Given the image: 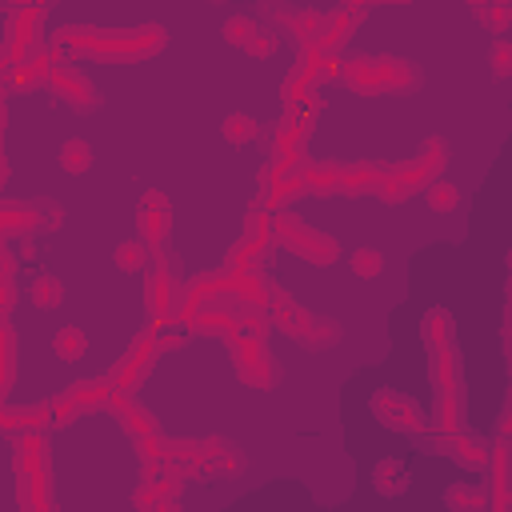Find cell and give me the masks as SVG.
<instances>
[{"label":"cell","instance_id":"6da1fadb","mask_svg":"<svg viewBox=\"0 0 512 512\" xmlns=\"http://www.w3.org/2000/svg\"><path fill=\"white\" fill-rule=\"evenodd\" d=\"M164 28L148 24V28H68L60 32L56 48L60 52H76V56H100V60H144L152 52L164 48Z\"/></svg>","mask_w":512,"mask_h":512},{"label":"cell","instance_id":"7a4b0ae2","mask_svg":"<svg viewBox=\"0 0 512 512\" xmlns=\"http://www.w3.org/2000/svg\"><path fill=\"white\" fill-rule=\"evenodd\" d=\"M340 80L352 92L380 96V92H416L420 88V68L400 56H352L340 64Z\"/></svg>","mask_w":512,"mask_h":512},{"label":"cell","instance_id":"3957f363","mask_svg":"<svg viewBox=\"0 0 512 512\" xmlns=\"http://www.w3.org/2000/svg\"><path fill=\"white\" fill-rule=\"evenodd\" d=\"M16 492L20 508H52V464H48V440L40 428L16 436Z\"/></svg>","mask_w":512,"mask_h":512},{"label":"cell","instance_id":"277c9868","mask_svg":"<svg viewBox=\"0 0 512 512\" xmlns=\"http://www.w3.org/2000/svg\"><path fill=\"white\" fill-rule=\"evenodd\" d=\"M264 312H268V320H272L288 340H296V344H304V348H332V344H340V336H344L336 320L300 308V304H296L292 296H284L280 288L272 292V300H268Z\"/></svg>","mask_w":512,"mask_h":512},{"label":"cell","instance_id":"5b68a950","mask_svg":"<svg viewBox=\"0 0 512 512\" xmlns=\"http://www.w3.org/2000/svg\"><path fill=\"white\" fill-rule=\"evenodd\" d=\"M272 240H276V244H284L288 252L304 256L308 264H332V260L340 256L336 236H328V232H320V228L304 224L296 212H284V208H276V212H272Z\"/></svg>","mask_w":512,"mask_h":512},{"label":"cell","instance_id":"8992f818","mask_svg":"<svg viewBox=\"0 0 512 512\" xmlns=\"http://www.w3.org/2000/svg\"><path fill=\"white\" fill-rule=\"evenodd\" d=\"M180 296H184V288H180V268H176V260H172V256H156V260H152V272H148V280H144V308H148V316H152L156 328L176 320Z\"/></svg>","mask_w":512,"mask_h":512},{"label":"cell","instance_id":"52a82bcc","mask_svg":"<svg viewBox=\"0 0 512 512\" xmlns=\"http://www.w3.org/2000/svg\"><path fill=\"white\" fill-rule=\"evenodd\" d=\"M232 344V364H236V376L252 388H272L280 380V364L276 356L268 352L264 336H236L228 340Z\"/></svg>","mask_w":512,"mask_h":512},{"label":"cell","instance_id":"ba28073f","mask_svg":"<svg viewBox=\"0 0 512 512\" xmlns=\"http://www.w3.org/2000/svg\"><path fill=\"white\" fill-rule=\"evenodd\" d=\"M268 244H272V216H268V208L256 204V208L248 212V220H244V232L236 236V244H232V252H228V268H232V272L260 268Z\"/></svg>","mask_w":512,"mask_h":512},{"label":"cell","instance_id":"9c48e42d","mask_svg":"<svg viewBox=\"0 0 512 512\" xmlns=\"http://www.w3.org/2000/svg\"><path fill=\"white\" fill-rule=\"evenodd\" d=\"M48 88H52V92L72 108V112H96V108H100V92H96V84H92L76 64L52 60Z\"/></svg>","mask_w":512,"mask_h":512},{"label":"cell","instance_id":"30bf717a","mask_svg":"<svg viewBox=\"0 0 512 512\" xmlns=\"http://www.w3.org/2000/svg\"><path fill=\"white\" fill-rule=\"evenodd\" d=\"M156 352H160V344H156V332H144V336H136L132 340V348L116 360V368L108 372V384H112V392H132L148 372H152V364H156Z\"/></svg>","mask_w":512,"mask_h":512},{"label":"cell","instance_id":"8fae6325","mask_svg":"<svg viewBox=\"0 0 512 512\" xmlns=\"http://www.w3.org/2000/svg\"><path fill=\"white\" fill-rule=\"evenodd\" d=\"M444 160H448V144H444L440 136H424V144L416 148V156L404 160V164H396L392 172L400 176V184H404L408 192H420L424 184H432V180L444 172Z\"/></svg>","mask_w":512,"mask_h":512},{"label":"cell","instance_id":"7c38bea8","mask_svg":"<svg viewBox=\"0 0 512 512\" xmlns=\"http://www.w3.org/2000/svg\"><path fill=\"white\" fill-rule=\"evenodd\" d=\"M40 4H24L12 24H8V40H4V52H0V72H8L16 60L40 52Z\"/></svg>","mask_w":512,"mask_h":512},{"label":"cell","instance_id":"4fadbf2b","mask_svg":"<svg viewBox=\"0 0 512 512\" xmlns=\"http://www.w3.org/2000/svg\"><path fill=\"white\" fill-rule=\"evenodd\" d=\"M220 32H224L228 44H236L248 56H260V60L276 56V48H280V32L260 24V20H252V16H232V20H224Z\"/></svg>","mask_w":512,"mask_h":512},{"label":"cell","instance_id":"5bb4252c","mask_svg":"<svg viewBox=\"0 0 512 512\" xmlns=\"http://www.w3.org/2000/svg\"><path fill=\"white\" fill-rule=\"evenodd\" d=\"M372 416L384 428H396V432H420L424 428L420 404L412 396H404V392H392V388H384V392L372 396Z\"/></svg>","mask_w":512,"mask_h":512},{"label":"cell","instance_id":"9a60e30c","mask_svg":"<svg viewBox=\"0 0 512 512\" xmlns=\"http://www.w3.org/2000/svg\"><path fill=\"white\" fill-rule=\"evenodd\" d=\"M300 164H304V156L300 160H268V168H264V196H260V208H268V212H276L288 196H300L304 192V184H300Z\"/></svg>","mask_w":512,"mask_h":512},{"label":"cell","instance_id":"2e32d148","mask_svg":"<svg viewBox=\"0 0 512 512\" xmlns=\"http://www.w3.org/2000/svg\"><path fill=\"white\" fill-rule=\"evenodd\" d=\"M136 228H140V240H144L152 252L164 248V240H168V232H172V208H168L164 192H144V196H140Z\"/></svg>","mask_w":512,"mask_h":512},{"label":"cell","instance_id":"e0dca14e","mask_svg":"<svg viewBox=\"0 0 512 512\" xmlns=\"http://www.w3.org/2000/svg\"><path fill=\"white\" fill-rule=\"evenodd\" d=\"M304 140H308V116L304 112H284L272 124V160H300L304 156Z\"/></svg>","mask_w":512,"mask_h":512},{"label":"cell","instance_id":"ac0fdd59","mask_svg":"<svg viewBox=\"0 0 512 512\" xmlns=\"http://www.w3.org/2000/svg\"><path fill=\"white\" fill-rule=\"evenodd\" d=\"M184 324H188L192 332H200V336H216V340H236V336H240V320H236V308H228L224 300L196 308V312H192Z\"/></svg>","mask_w":512,"mask_h":512},{"label":"cell","instance_id":"d6986e66","mask_svg":"<svg viewBox=\"0 0 512 512\" xmlns=\"http://www.w3.org/2000/svg\"><path fill=\"white\" fill-rule=\"evenodd\" d=\"M364 20V8L360 4H340L336 12H324V20H320V36H316V44L312 48H320V52H336L348 36H352V28Z\"/></svg>","mask_w":512,"mask_h":512},{"label":"cell","instance_id":"ffe728a7","mask_svg":"<svg viewBox=\"0 0 512 512\" xmlns=\"http://www.w3.org/2000/svg\"><path fill=\"white\" fill-rule=\"evenodd\" d=\"M108 412L116 416V424H120V428H124V432H128L136 444L160 432V428H156V420H152V416H148V412H144V408H140V404H136L128 392H112V404H108Z\"/></svg>","mask_w":512,"mask_h":512},{"label":"cell","instance_id":"44dd1931","mask_svg":"<svg viewBox=\"0 0 512 512\" xmlns=\"http://www.w3.org/2000/svg\"><path fill=\"white\" fill-rule=\"evenodd\" d=\"M180 484L176 476H144V484L136 488V508H160V512H172L180 508Z\"/></svg>","mask_w":512,"mask_h":512},{"label":"cell","instance_id":"7402d4cb","mask_svg":"<svg viewBox=\"0 0 512 512\" xmlns=\"http://www.w3.org/2000/svg\"><path fill=\"white\" fill-rule=\"evenodd\" d=\"M440 452H448V456H452L460 468H484V460H488V444H484L476 432H464V428L444 432Z\"/></svg>","mask_w":512,"mask_h":512},{"label":"cell","instance_id":"603a6c76","mask_svg":"<svg viewBox=\"0 0 512 512\" xmlns=\"http://www.w3.org/2000/svg\"><path fill=\"white\" fill-rule=\"evenodd\" d=\"M200 456H204V476H236L244 468L240 448L232 440H224V436H208Z\"/></svg>","mask_w":512,"mask_h":512},{"label":"cell","instance_id":"cb8c5ba5","mask_svg":"<svg viewBox=\"0 0 512 512\" xmlns=\"http://www.w3.org/2000/svg\"><path fill=\"white\" fill-rule=\"evenodd\" d=\"M40 224V204H24V200H0V236H32Z\"/></svg>","mask_w":512,"mask_h":512},{"label":"cell","instance_id":"d4e9b609","mask_svg":"<svg viewBox=\"0 0 512 512\" xmlns=\"http://www.w3.org/2000/svg\"><path fill=\"white\" fill-rule=\"evenodd\" d=\"M484 464L492 468V500H488V508L492 512H504L512 504V492H508V436H500L488 448V460Z\"/></svg>","mask_w":512,"mask_h":512},{"label":"cell","instance_id":"484cf974","mask_svg":"<svg viewBox=\"0 0 512 512\" xmlns=\"http://www.w3.org/2000/svg\"><path fill=\"white\" fill-rule=\"evenodd\" d=\"M300 184H304L308 196H336V192H340V164L304 160V164H300Z\"/></svg>","mask_w":512,"mask_h":512},{"label":"cell","instance_id":"4316f807","mask_svg":"<svg viewBox=\"0 0 512 512\" xmlns=\"http://www.w3.org/2000/svg\"><path fill=\"white\" fill-rule=\"evenodd\" d=\"M48 72H52V56L48 52H32V56H24V60H16L8 68V80H12V88H44Z\"/></svg>","mask_w":512,"mask_h":512},{"label":"cell","instance_id":"83f0119b","mask_svg":"<svg viewBox=\"0 0 512 512\" xmlns=\"http://www.w3.org/2000/svg\"><path fill=\"white\" fill-rule=\"evenodd\" d=\"M68 396L80 404V412H96V408H108L112 404V384H108V376L104 380L84 376V380L68 384Z\"/></svg>","mask_w":512,"mask_h":512},{"label":"cell","instance_id":"f1b7e54d","mask_svg":"<svg viewBox=\"0 0 512 512\" xmlns=\"http://www.w3.org/2000/svg\"><path fill=\"white\" fill-rule=\"evenodd\" d=\"M420 336L428 348H448L452 344V312L448 308H428L420 320Z\"/></svg>","mask_w":512,"mask_h":512},{"label":"cell","instance_id":"f546056e","mask_svg":"<svg viewBox=\"0 0 512 512\" xmlns=\"http://www.w3.org/2000/svg\"><path fill=\"white\" fill-rule=\"evenodd\" d=\"M432 384H436V392L460 388V356L452 352V344L448 348H432Z\"/></svg>","mask_w":512,"mask_h":512},{"label":"cell","instance_id":"4dcf8cb0","mask_svg":"<svg viewBox=\"0 0 512 512\" xmlns=\"http://www.w3.org/2000/svg\"><path fill=\"white\" fill-rule=\"evenodd\" d=\"M16 332H12V324L4 320L0 324V400L8 396V388H12V380H16Z\"/></svg>","mask_w":512,"mask_h":512},{"label":"cell","instance_id":"1f68e13d","mask_svg":"<svg viewBox=\"0 0 512 512\" xmlns=\"http://www.w3.org/2000/svg\"><path fill=\"white\" fill-rule=\"evenodd\" d=\"M220 132H224V140H228V144H236V148H244V144L260 140V124H256L252 116H244V112H228V116L220 120Z\"/></svg>","mask_w":512,"mask_h":512},{"label":"cell","instance_id":"d6a6232c","mask_svg":"<svg viewBox=\"0 0 512 512\" xmlns=\"http://www.w3.org/2000/svg\"><path fill=\"white\" fill-rule=\"evenodd\" d=\"M60 168H64L68 176H84V172L92 168V144L80 140V136L64 140V144H60Z\"/></svg>","mask_w":512,"mask_h":512},{"label":"cell","instance_id":"836d02e7","mask_svg":"<svg viewBox=\"0 0 512 512\" xmlns=\"http://www.w3.org/2000/svg\"><path fill=\"white\" fill-rule=\"evenodd\" d=\"M436 428L440 432H456L464 428V404H460V388H444L436 400Z\"/></svg>","mask_w":512,"mask_h":512},{"label":"cell","instance_id":"e575fe53","mask_svg":"<svg viewBox=\"0 0 512 512\" xmlns=\"http://www.w3.org/2000/svg\"><path fill=\"white\" fill-rule=\"evenodd\" d=\"M376 176H380L376 164H352V168H340V192H344V196H364V192H372Z\"/></svg>","mask_w":512,"mask_h":512},{"label":"cell","instance_id":"d590c367","mask_svg":"<svg viewBox=\"0 0 512 512\" xmlns=\"http://www.w3.org/2000/svg\"><path fill=\"white\" fill-rule=\"evenodd\" d=\"M420 192H424V200H428V208H432L436 216H444V212H452V208L460 204V192H456V184H452V180H440V176H436L432 184H424Z\"/></svg>","mask_w":512,"mask_h":512},{"label":"cell","instance_id":"8d00e7d4","mask_svg":"<svg viewBox=\"0 0 512 512\" xmlns=\"http://www.w3.org/2000/svg\"><path fill=\"white\" fill-rule=\"evenodd\" d=\"M28 296H32V304L36 308H44V312H52V308H60L64 304V284L56 280V276H36L32 280V288H28Z\"/></svg>","mask_w":512,"mask_h":512},{"label":"cell","instance_id":"74e56055","mask_svg":"<svg viewBox=\"0 0 512 512\" xmlns=\"http://www.w3.org/2000/svg\"><path fill=\"white\" fill-rule=\"evenodd\" d=\"M16 296H20V288H16V260H12V252H8L4 240H0V312H4V316L12 312Z\"/></svg>","mask_w":512,"mask_h":512},{"label":"cell","instance_id":"f35d334b","mask_svg":"<svg viewBox=\"0 0 512 512\" xmlns=\"http://www.w3.org/2000/svg\"><path fill=\"white\" fill-rule=\"evenodd\" d=\"M76 416H80V404H76L68 392L44 400V428H64V424H72Z\"/></svg>","mask_w":512,"mask_h":512},{"label":"cell","instance_id":"ab89813d","mask_svg":"<svg viewBox=\"0 0 512 512\" xmlns=\"http://www.w3.org/2000/svg\"><path fill=\"white\" fill-rule=\"evenodd\" d=\"M112 264H116L120 272L144 268V264H148V244H144V240H120V244L112 248Z\"/></svg>","mask_w":512,"mask_h":512},{"label":"cell","instance_id":"60d3db41","mask_svg":"<svg viewBox=\"0 0 512 512\" xmlns=\"http://www.w3.org/2000/svg\"><path fill=\"white\" fill-rule=\"evenodd\" d=\"M444 504L456 508V512H480V508H488V496H484V488H464V484H456V488L444 492Z\"/></svg>","mask_w":512,"mask_h":512},{"label":"cell","instance_id":"b9f144b4","mask_svg":"<svg viewBox=\"0 0 512 512\" xmlns=\"http://www.w3.org/2000/svg\"><path fill=\"white\" fill-rule=\"evenodd\" d=\"M476 12L488 24V32H496V36L508 32V24H512V0H484Z\"/></svg>","mask_w":512,"mask_h":512},{"label":"cell","instance_id":"7bdbcfd3","mask_svg":"<svg viewBox=\"0 0 512 512\" xmlns=\"http://www.w3.org/2000/svg\"><path fill=\"white\" fill-rule=\"evenodd\" d=\"M348 264H352V272H356L360 280H376V276L384 272V252H376V248H356V252L348 256Z\"/></svg>","mask_w":512,"mask_h":512},{"label":"cell","instance_id":"ee69618b","mask_svg":"<svg viewBox=\"0 0 512 512\" xmlns=\"http://www.w3.org/2000/svg\"><path fill=\"white\" fill-rule=\"evenodd\" d=\"M56 352L68 356V360H72V356H84V352H88V332L76 328V324L60 328V332H56Z\"/></svg>","mask_w":512,"mask_h":512},{"label":"cell","instance_id":"f6af8a7d","mask_svg":"<svg viewBox=\"0 0 512 512\" xmlns=\"http://www.w3.org/2000/svg\"><path fill=\"white\" fill-rule=\"evenodd\" d=\"M488 60H492V76H496V80H504V76L512 72V44H508L504 36H496V40H492Z\"/></svg>","mask_w":512,"mask_h":512},{"label":"cell","instance_id":"bcb514c9","mask_svg":"<svg viewBox=\"0 0 512 512\" xmlns=\"http://www.w3.org/2000/svg\"><path fill=\"white\" fill-rule=\"evenodd\" d=\"M396 476H404V464H400V460H384V464H376V488H396V484H400Z\"/></svg>","mask_w":512,"mask_h":512},{"label":"cell","instance_id":"7dc6e473","mask_svg":"<svg viewBox=\"0 0 512 512\" xmlns=\"http://www.w3.org/2000/svg\"><path fill=\"white\" fill-rule=\"evenodd\" d=\"M40 224H44V228H60V224H64V208L52 204V200H40Z\"/></svg>","mask_w":512,"mask_h":512},{"label":"cell","instance_id":"c3c4849f","mask_svg":"<svg viewBox=\"0 0 512 512\" xmlns=\"http://www.w3.org/2000/svg\"><path fill=\"white\" fill-rule=\"evenodd\" d=\"M468 4H472V8H480V4H484V0H468Z\"/></svg>","mask_w":512,"mask_h":512},{"label":"cell","instance_id":"681fc988","mask_svg":"<svg viewBox=\"0 0 512 512\" xmlns=\"http://www.w3.org/2000/svg\"><path fill=\"white\" fill-rule=\"evenodd\" d=\"M0 324H4V312H0Z\"/></svg>","mask_w":512,"mask_h":512},{"label":"cell","instance_id":"f907efd6","mask_svg":"<svg viewBox=\"0 0 512 512\" xmlns=\"http://www.w3.org/2000/svg\"><path fill=\"white\" fill-rule=\"evenodd\" d=\"M212 4H224V0H212Z\"/></svg>","mask_w":512,"mask_h":512},{"label":"cell","instance_id":"816d5d0a","mask_svg":"<svg viewBox=\"0 0 512 512\" xmlns=\"http://www.w3.org/2000/svg\"><path fill=\"white\" fill-rule=\"evenodd\" d=\"M4 4H16V0H4Z\"/></svg>","mask_w":512,"mask_h":512},{"label":"cell","instance_id":"f5cc1de1","mask_svg":"<svg viewBox=\"0 0 512 512\" xmlns=\"http://www.w3.org/2000/svg\"><path fill=\"white\" fill-rule=\"evenodd\" d=\"M32 4H44V0H32Z\"/></svg>","mask_w":512,"mask_h":512}]
</instances>
